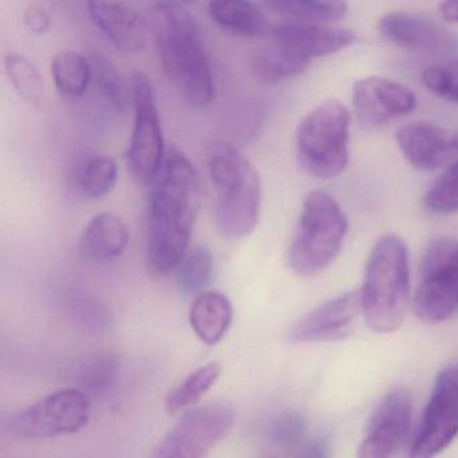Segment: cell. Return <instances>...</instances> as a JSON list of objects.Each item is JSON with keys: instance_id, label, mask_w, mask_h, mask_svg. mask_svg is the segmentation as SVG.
<instances>
[{"instance_id": "obj_3", "label": "cell", "mask_w": 458, "mask_h": 458, "mask_svg": "<svg viewBox=\"0 0 458 458\" xmlns=\"http://www.w3.org/2000/svg\"><path fill=\"white\" fill-rule=\"evenodd\" d=\"M208 174L216 190V219L219 232L232 240L248 237L261 213V179L250 160L226 143H216L208 154Z\"/></svg>"}, {"instance_id": "obj_7", "label": "cell", "mask_w": 458, "mask_h": 458, "mask_svg": "<svg viewBox=\"0 0 458 458\" xmlns=\"http://www.w3.org/2000/svg\"><path fill=\"white\" fill-rule=\"evenodd\" d=\"M90 401L79 388H61L2 420V433L13 438L45 439L79 433L89 423Z\"/></svg>"}, {"instance_id": "obj_25", "label": "cell", "mask_w": 458, "mask_h": 458, "mask_svg": "<svg viewBox=\"0 0 458 458\" xmlns=\"http://www.w3.org/2000/svg\"><path fill=\"white\" fill-rule=\"evenodd\" d=\"M4 71L15 92L34 109H41L47 101V85L39 69L20 53L4 57Z\"/></svg>"}, {"instance_id": "obj_23", "label": "cell", "mask_w": 458, "mask_h": 458, "mask_svg": "<svg viewBox=\"0 0 458 458\" xmlns=\"http://www.w3.org/2000/svg\"><path fill=\"white\" fill-rule=\"evenodd\" d=\"M52 79L61 96L80 98L93 79L92 64L76 50H63L53 57Z\"/></svg>"}, {"instance_id": "obj_27", "label": "cell", "mask_w": 458, "mask_h": 458, "mask_svg": "<svg viewBox=\"0 0 458 458\" xmlns=\"http://www.w3.org/2000/svg\"><path fill=\"white\" fill-rule=\"evenodd\" d=\"M93 79L101 95L119 114H125L132 106V89L128 88L114 64L100 53L90 55Z\"/></svg>"}, {"instance_id": "obj_21", "label": "cell", "mask_w": 458, "mask_h": 458, "mask_svg": "<svg viewBox=\"0 0 458 458\" xmlns=\"http://www.w3.org/2000/svg\"><path fill=\"white\" fill-rule=\"evenodd\" d=\"M208 15L218 28L240 38H259L267 33L264 13L250 0H210Z\"/></svg>"}, {"instance_id": "obj_32", "label": "cell", "mask_w": 458, "mask_h": 458, "mask_svg": "<svg viewBox=\"0 0 458 458\" xmlns=\"http://www.w3.org/2000/svg\"><path fill=\"white\" fill-rule=\"evenodd\" d=\"M307 431V420L299 412H286L272 420L267 437L277 446H293L301 441Z\"/></svg>"}, {"instance_id": "obj_26", "label": "cell", "mask_w": 458, "mask_h": 458, "mask_svg": "<svg viewBox=\"0 0 458 458\" xmlns=\"http://www.w3.org/2000/svg\"><path fill=\"white\" fill-rule=\"evenodd\" d=\"M222 367L216 361L205 364L195 369L183 382L179 383L165 401V409L168 414L175 415L189 407L194 406L202 399V396L216 385L221 377Z\"/></svg>"}, {"instance_id": "obj_36", "label": "cell", "mask_w": 458, "mask_h": 458, "mask_svg": "<svg viewBox=\"0 0 458 458\" xmlns=\"http://www.w3.org/2000/svg\"><path fill=\"white\" fill-rule=\"evenodd\" d=\"M174 2H179V4H192L195 0H174Z\"/></svg>"}, {"instance_id": "obj_4", "label": "cell", "mask_w": 458, "mask_h": 458, "mask_svg": "<svg viewBox=\"0 0 458 458\" xmlns=\"http://www.w3.org/2000/svg\"><path fill=\"white\" fill-rule=\"evenodd\" d=\"M360 310L369 329L391 334L402 326L410 301V267L406 245L386 235L372 249L364 272Z\"/></svg>"}, {"instance_id": "obj_24", "label": "cell", "mask_w": 458, "mask_h": 458, "mask_svg": "<svg viewBox=\"0 0 458 458\" xmlns=\"http://www.w3.org/2000/svg\"><path fill=\"white\" fill-rule=\"evenodd\" d=\"M308 64L292 55L276 42L259 49L251 61V74L262 84H280L304 73Z\"/></svg>"}, {"instance_id": "obj_11", "label": "cell", "mask_w": 458, "mask_h": 458, "mask_svg": "<svg viewBox=\"0 0 458 458\" xmlns=\"http://www.w3.org/2000/svg\"><path fill=\"white\" fill-rule=\"evenodd\" d=\"M458 436V364L445 367L434 382L411 445V457L428 458Z\"/></svg>"}, {"instance_id": "obj_19", "label": "cell", "mask_w": 458, "mask_h": 458, "mask_svg": "<svg viewBox=\"0 0 458 458\" xmlns=\"http://www.w3.org/2000/svg\"><path fill=\"white\" fill-rule=\"evenodd\" d=\"M232 302L219 292L197 294L190 310V324L200 342L216 345L224 339L232 326Z\"/></svg>"}, {"instance_id": "obj_2", "label": "cell", "mask_w": 458, "mask_h": 458, "mask_svg": "<svg viewBox=\"0 0 458 458\" xmlns=\"http://www.w3.org/2000/svg\"><path fill=\"white\" fill-rule=\"evenodd\" d=\"M157 47L165 77L184 103L206 108L213 103L216 84L199 23L173 0L157 4Z\"/></svg>"}, {"instance_id": "obj_31", "label": "cell", "mask_w": 458, "mask_h": 458, "mask_svg": "<svg viewBox=\"0 0 458 458\" xmlns=\"http://www.w3.org/2000/svg\"><path fill=\"white\" fill-rule=\"evenodd\" d=\"M422 84L437 98L458 106V58L426 68Z\"/></svg>"}, {"instance_id": "obj_29", "label": "cell", "mask_w": 458, "mask_h": 458, "mask_svg": "<svg viewBox=\"0 0 458 458\" xmlns=\"http://www.w3.org/2000/svg\"><path fill=\"white\" fill-rule=\"evenodd\" d=\"M214 272V259L210 249L197 246L184 254L178 265V285L184 296L199 294L210 284Z\"/></svg>"}, {"instance_id": "obj_33", "label": "cell", "mask_w": 458, "mask_h": 458, "mask_svg": "<svg viewBox=\"0 0 458 458\" xmlns=\"http://www.w3.org/2000/svg\"><path fill=\"white\" fill-rule=\"evenodd\" d=\"M26 29L36 36H45L52 29V18L44 7L31 4L23 13Z\"/></svg>"}, {"instance_id": "obj_14", "label": "cell", "mask_w": 458, "mask_h": 458, "mask_svg": "<svg viewBox=\"0 0 458 458\" xmlns=\"http://www.w3.org/2000/svg\"><path fill=\"white\" fill-rule=\"evenodd\" d=\"M356 116L369 125H379L414 111L417 98L401 82L386 77H366L352 87Z\"/></svg>"}, {"instance_id": "obj_13", "label": "cell", "mask_w": 458, "mask_h": 458, "mask_svg": "<svg viewBox=\"0 0 458 458\" xmlns=\"http://www.w3.org/2000/svg\"><path fill=\"white\" fill-rule=\"evenodd\" d=\"M361 312L358 291L340 294L300 318L288 332L292 344L337 342L350 335L356 316Z\"/></svg>"}, {"instance_id": "obj_20", "label": "cell", "mask_w": 458, "mask_h": 458, "mask_svg": "<svg viewBox=\"0 0 458 458\" xmlns=\"http://www.w3.org/2000/svg\"><path fill=\"white\" fill-rule=\"evenodd\" d=\"M130 233L123 219L111 213L96 216L81 237L82 254L93 261H111L124 253Z\"/></svg>"}, {"instance_id": "obj_8", "label": "cell", "mask_w": 458, "mask_h": 458, "mask_svg": "<svg viewBox=\"0 0 458 458\" xmlns=\"http://www.w3.org/2000/svg\"><path fill=\"white\" fill-rule=\"evenodd\" d=\"M133 127L127 151L131 175L140 186L154 183L165 165V146L162 120L154 85L146 73L138 71L131 81Z\"/></svg>"}, {"instance_id": "obj_35", "label": "cell", "mask_w": 458, "mask_h": 458, "mask_svg": "<svg viewBox=\"0 0 458 458\" xmlns=\"http://www.w3.org/2000/svg\"><path fill=\"white\" fill-rule=\"evenodd\" d=\"M454 151L458 155V135H454Z\"/></svg>"}, {"instance_id": "obj_28", "label": "cell", "mask_w": 458, "mask_h": 458, "mask_svg": "<svg viewBox=\"0 0 458 458\" xmlns=\"http://www.w3.org/2000/svg\"><path fill=\"white\" fill-rule=\"evenodd\" d=\"M119 178L116 162L106 155H93L85 160L77 176L80 191L98 199L111 194Z\"/></svg>"}, {"instance_id": "obj_34", "label": "cell", "mask_w": 458, "mask_h": 458, "mask_svg": "<svg viewBox=\"0 0 458 458\" xmlns=\"http://www.w3.org/2000/svg\"><path fill=\"white\" fill-rule=\"evenodd\" d=\"M439 13L446 22L458 23V0H442Z\"/></svg>"}, {"instance_id": "obj_9", "label": "cell", "mask_w": 458, "mask_h": 458, "mask_svg": "<svg viewBox=\"0 0 458 458\" xmlns=\"http://www.w3.org/2000/svg\"><path fill=\"white\" fill-rule=\"evenodd\" d=\"M414 310L423 323L439 324L458 310V241L434 240L426 249L414 294Z\"/></svg>"}, {"instance_id": "obj_17", "label": "cell", "mask_w": 458, "mask_h": 458, "mask_svg": "<svg viewBox=\"0 0 458 458\" xmlns=\"http://www.w3.org/2000/svg\"><path fill=\"white\" fill-rule=\"evenodd\" d=\"M396 143L404 159L417 170L444 167L455 155L454 136L430 122H414L399 128Z\"/></svg>"}, {"instance_id": "obj_1", "label": "cell", "mask_w": 458, "mask_h": 458, "mask_svg": "<svg viewBox=\"0 0 458 458\" xmlns=\"http://www.w3.org/2000/svg\"><path fill=\"white\" fill-rule=\"evenodd\" d=\"M199 206V174L181 149L171 147L149 195L147 267L152 275H167L181 264Z\"/></svg>"}, {"instance_id": "obj_5", "label": "cell", "mask_w": 458, "mask_h": 458, "mask_svg": "<svg viewBox=\"0 0 458 458\" xmlns=\"http://www.w3.org/2000/svg\"><path fill=\"white\" fill-rule=\"evenodd\" d=\"M347 230V216L336 200L324 191L310 192L289 249V267L302 277L324 272L339 256Z\"/></svg>"}, {"instance_id": "obj_6", "label": "cell", "mask_w": 458, "mask_h": 458, "mask_svg": "<svg viewBox=\"0 0 458 458\" xmlns=\"http://www.w3.org/2000/svg\"><path fill=\"white\" fill-rule=\"evenodd\" d=\"M351 117L347 106L327 100L300 123L297 157L305 171L318 179L342 175L348 165Z\"/></svg>"}, {"instance_id": "obj_10", "label": "cell", "mask_w": 458, "mask_h": 458, "mask_svg": "<svg viewBox=\"0 0 458 458\" xmlns=\"http://www.w3.org/2000/svg\"><path fill=\"white\" fill-rule=\"evenodd\" d=\"M234 412L225 404H205L186 411L154 452L157 458H199L232 430Z\"/></svg>"}, {"instance_id": "obj_15", "label": "cell", "mask_w": 458, "mask_h": 458, "mask_svg": "<svg viewBox=\"0 0 458 458\" xmlns=\"http://www.w3.org/2000/svg\"><path fill=\"white\" fill-rule=\"evenodd\" d=\"M270 41L310 65L315 58L335 55L351 47L355 33L350 29L321 23L285 22L273 29Z\"/></svg>"}, {"instance_id": "obj_22", "label": "cell", "mask_w": 458, "mask_h": 458, "mask_svg": "<svg viewBox=\"0 0 458 458\" xmlns=\"http://www.w3.org/2000/svg\"><path fill=\"white\" fill-rule=\"evenodd\" d=\"M262 4L285 22L331 25L348 13L347 0H262Z\"/></svg>"}, {"instance_id": "obj_12", "label": "cell", "mask_w": 458, "mask_h": 458, "mask_svg": "<svg viewBox=\"0 0 458 458\" xmlns=\"http://www.w3.org/2000/svg\"><path fill=\"white\" fill-rule=\"evenodd\" d=\"M412 396L404 387L391 390L372 414L363 441L361 458L390 457L407 444L411 433Z\"/></svg>"}, {"instance_id": "obj_30", "label": "cell", "mask_w": 458, "mask_h": 458, "mask_svg": "<svg viewBox=\"0 0 458 458\" xmlns=\"http://www.w3.org/2000/svg\"><path fill=\"white\" fill-rule=\"evenodd\" d=\"M425 208L437 216L458 211V160L450 165L426 192Z\"/></svg>"}, {"instance_id": "obj_16", "label": "cell", "mask_w": 458, "mask_h": 458, "mask_svg": "<svg viewBox=\"0 0 458 458\" xmlns=\"http://www.w3.org/2000/svg\"><path fill=\"white\" fill-rule=\"evenodd\" d=\"M93 25L120 52L138 55L148 45L149 30L143 15L119 0H87Z\"/></svg>"}, {"instance_id": "obj_18", "label": "cell", "mask_w": 458, "mask_h": 458, "mask_svg": "<svg viewBox=\"0 0 458 458\" xmlns=\"http://www.w3.org/2000/svg\"><path fill=\"white\" fill-rule=\"evenodd\" d=\"M380 36L402 49L437 53L450 45V36L439 23L409 13H390L377 23Z\"/></svg>"}]
</instances>
